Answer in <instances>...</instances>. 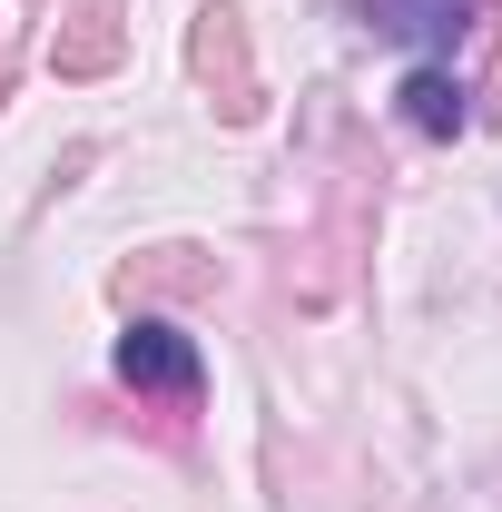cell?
<instances>
[{
	"mask_svg": "<svg viewBox=\"0 0 502 512\" xmlns=\"http://www.w3.org/2000/svg\"><path fill=\"white\" fill-rule=\"evenodd\" d=\"M119 375H128V384H197V355L178 345V335H168V325H128Z\"/></svg>",
	"mask_w": 502,
	"mask_h": 512,
	"instance_id": "cell-1",
	"label": "cell"
},
{
	"mask_svg": "<svg viewBox=\"0 0 502 512\" xmlns=\"http://www.w3.org/2000/svg\"><path fill=\"white\" fill-rule=\"evenodd\" d=\"M404 119L414 128H463V89L434 79V69H414V79H404Z\"/></svg>",
	"mask_w": 502,
	"mask_h": 512,
	"instance_id": "cell-2",
	"label": "cell"
},
{
	"mask_svg": "<svg viewBox=\"0 0 502 512\" xmlns=\"http://www.w3.org/2000/svg\"><path fill=\"white\" fill-rule=\"evenodd\" d=\"M384 30H404V40H453V30H463V0H384Z\"/></svg>",
	"mask_w": 502,
	"mask_h": 512,
	"instance_id": "cell-3",
	"label": "cell"
}]
</instances>
